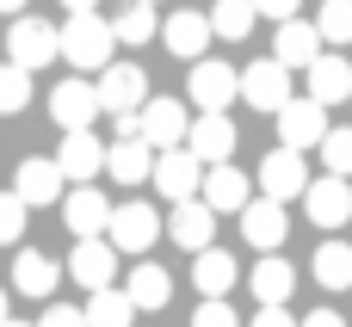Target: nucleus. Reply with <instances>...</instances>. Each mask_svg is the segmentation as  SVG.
<instances>
[{
	"label": "nucleus",
	"instance_id": "obj_1",
	"mask_svg": "<svg viewBox=\"0 0 352 327\" xmlns=\"http://www.w3.org/2000/svg\"><path fill=\"white\" fill-rule=\"evenodd\" d=\"M111 49H118V25L99 19V12H68L62 25V62L80 68V74H99L111 68Z\"/></svg>",
	"mask_w": 352,
	"mask_h": 327
},
{
	"label": "nucleus",
	"instance_id": "obj_2",
	"mask_svg": "<svg viewBox=\"0 0 352 327\" xmlns=\"http://www.w3.org/2000/svg\"><path fill=\"white\" fill-rule=\"evenodd\" d=\"M204 173H210V161H204L192 142H179V148H161V161H155V192H161L167 204H179V198H198V192H204Z\"/></svg>",
	"mask_w": 352,
	"mask_h": 327
},
{
	"label": "nucleus",
	"instance_id": "obj_3",
	"mask_svg": "<svg viewBox=\"0 0 352 327\" xmlns=\"http://www.w3.org/2000/svg\"><path fill=\"white\" fill-rule=\"evenodd\" d=\"M6 56L19 62V68H50L56 56H62V25H43V19H25L19 12V25H6Z\"/></svg>",
	"mask_w": 352,
	"mask_h": 327
},
{
	"label": "nucleus",
	"instance_id": "obj_4",
	"mask_svg": "<svg viewBox=\"0 0 352 327\" xmlns=\"http://www.w3.org/2000/svg\"><path fill=\"white\" fill-rule=\"evenodd\" d=\"M186 93H192V105H198V111H229V105L241 99V74H235L229 62L198 56V62H192V74H186Z\"/></svg>",
	"mask_w": 352,
	"mask_h": 327
},
{
	"label": "nucleus",
	"instance_id": "obj_5",
	"mask_svg": "<svg viewBox=\"0 0 352 327\" xmlns=\"http://www.w3.org/2000/svg\"><path fill=\"white\" fill-rule=\"evenodd\" d=\"M105 235L118 241V253H136V260H142V253H148V247L167 235V216H161L155 204H118Z\"/></svg>",
	"mask_w": 352,
	"mask_h": 327
},
{
	"label": "nucleus",
	"instance_id": "obj_6",
	"mask_svg": "<svg viewBox=\"0 0 352 327\" xmlns=\"http://www.w3.org/2000/svg\"><path fill=\"white\" fill-rule=\"evenodd\" d=\"M291 74H297V68H285L278 56H266V62L241 68V99H248L254 111H285V105H291Z\"/></svg>",
	"mask_w": 352,
	"mask_h": 327
},
{
	"label": "nucleus",
	"instance_id": "obj_7",
	"mask_svg": "<svg viewBox=\"0 0 352 327\" xmlns=\"http://www.w3.org/2000/svg\"><path fill=\"white\" fill-rule=\"evenodd\" d=\"M111 198L99 192V185H68V198H62V229L74 235V241H87V235H105L111 229Z\"/></svg>",
	"mask_w": 352,
	"mask_h": 327
},
{
	"label": "nucleus",
	"instance_id": "obj_8",
	"mask_svg": "<svg viewBox=\"0 0 352 327\" xmlns=\"http://www.w3.org/2000/svg\"><path fill=\"white\" fill-rule=\"evenodd\" d=\"M303 210H309L316 229H340V223H352V179H346V173H322V179H309Z\"/></svg>",
	"mask_w": 352,
	"mask_h": 327
},
{
	"label": "nucleus",
	"instance_id": "obj_9",
	"mask_svg": "<svg viewBox=\"0 0 352 327\" xmlns=\"http://www.w3.org/2000/svg\"><path fill=\"white\" fill-rule=\"evenodd\" d=\"M260 192L266 198H303L309 192V167H303V148H291V142H278L266 161H260Z\"/></svg>",
	"mask_w": 352,
	"mask_h": 327
},
{
	"label": "nucleus",
	"instance_id": "obj_10",
	"mask_svg": "<svg viewBox=\"0 0 352 327\" xmlns=\"http://www.w3.org/2000/svg\"><path fill=\"white\" fill-rule=\"evenodd\" d=\"M68 278L80 284V291H105L111 278H118V241L105 235H87V241H74V253H68Z\"/></svg>",
	"mask_w": 352,
	"mask_h": 327
},
{
	"label": "nucleus",
	"instance_id": "obj_11",
	"mask_svg": "<svg viewBox=\"0 0 352 327\" xmlns=\"http://www.w3.org/2000/svg\"><path fill=\"white\" fill-rule=\"evenodd\" d=\"M105 111V99H99V80H62L56 93H50V117L62 124V130H93V117Z\"/></svg>",
	"mask_w": 352,
	"mask_h": 327
},
{
	"label": "nucleus",
	"instance_id": "obj_12",
	"mask_svg": "<svg viewBox=\"0 0 352 327\" xmlns=\"http://www.w3.org/2000/svg\"><path fill=\"white\" fill-rule=\"evenodd\" d=\"M278 117V142H291V148H322V136H328V105L322 99H291L285 111H272Z\"/></svg>",
	"mask_w": 352,
	"mask_h": 327
},
{
	"label": "nucleus",
	"instance_id": "obj_13",
	"mask_svg": "<svg viewBox=\"0 0 352 327\" xmlns=\"http://www.w3.org/2000/svg\"><path fill=\"white\" fill-rule=\"evenodd\" d=\"M56 161H62V173H68L74 185H93V179L105 173L111 148H105L93 130H62V148H56Z\"/></svg>",
	"mask_w": 352,
	"mask_h": 327
},
{
	"label": "nucleus",
	"instance_id": "obj_14",
	"mask_svg": "<svg viewBox=\"0 0 352 327\" xmlns=\"http://www.w3.org/2000/svg\"><path fill=\"white\" fill-rule=\"evenodd\" d=\"M12 192H19L31 210H37V204H62V198H68V173H62V161H56V155H50V161H43V155H31V161L12 173Z\"/></svg>",
	"mask_w": 352,
	"mask_h": 327
},
{
	"label": "nucleus",
	"instance_id": "obj_15",
	"mask_svg": "<svg viewBox=\"0 0 352 327\" xmlns=\"http://www.w3.org/2000/svg\"><path fill=\"white\" fill-rule=\"evenodd\" d=\"M241 235H248V247H260V253H278L285 247V235H291V216H285V198H254L248 210H241Z\"/></svg>",
	"mask_w": 352,
	"mask_h": 327
},
{
	"label": "nucleus",
	"instance_id": "obj_16",
	"mask_svg": "<svg viewBox=\"0 0 352 327\" xmlns=\"http://www.w3.org/2000/svg\"><path fill=\"white\" fill-rule=\"evenodd\" d=\"M99 99H105L111 117L118 111H142L148 105V74L136 62H111V68H99Z\"/></svg>",
	"mask_w": 352,
	"mask_h": 327
},
{
	"label": "nucleus",
	"instance_id": "obj_17",
	"mask_svg": "<svg viewBox=\"0 0 352 327\" xmlns=\"http://www.w3.org/2000/svg\"><path fill=\"white\" fill-rule=\"evenodd\" d=\"M217 204H204V198H179L173 204V216H167V235L186 247V253H204L210 247V235H217Z\"/></svg>",
	"mask_w": 352,
	"mask_h": 327
},
{
	"label": "nucleus",
	"instance_id": "obj_18",
	"mask_svg": "<svg viewBox=\"0 0 352 327\" xmlns=\"http://www.w3.org/2000/svg\"><path fill=\"white\" fill-rule=\"evenodd\" d=\"M217 37V25H210V12H173V19H161V43L179 56V62H198L204 56V43Z\"/></svg>",
	"mask_w": 352,
	"mask_h": 327
},
{
	"label": "nucleus",
	"instance_id": "obj_19",
	"mask_svg": "<svg viewBox=\"0 0 352 327\" xmlns=\"http://www.w3.org/2000/svg\"><path fill=\"white\" fill-rule=\"evenodd\" d=\"M322 49H328V37H322V25H309V19H285L278 37H272V56H278L285 68H297V74H303Z\"/></svg>",
	"mask_w": 352,
	"mask_h": 327
},
{
	"label": "nucleus",
	"instance_id": "obj_20",
	"mask_svg": "<svg viewBox=\"0 0 352 327\" xmlns=\"http://www.w3.org/2000/svg\"><path fill=\"white\" fill-rule=\"evenodd\" d=\"M186 136H192L186 99H148V105H142V142H155V148H179Z\"/></svg>",
	"mask_w": 352,
	"mask_h": 327
},
{
	"label": "nucleus",
	"instance_id": "obj_21",
	"mask_svg": "<svg viewBox=\"0 0 352 327\" xmlns=\"http://www.w3.org/2000/svg\"><path fill=\"white\" fill-rule=\"evenodd\" d=\"M155 161H161V148H155V142H142V136H118V142H111L105 173H111L118 185H142V179H155Z\"/></svg>",
	"mask_w": 352,
	"mask_h": 327
},
{
	"label": "nucleus",
	"instance_id": "obj_22",
	"mask_svg": "<svg viewBox=\"0 0 352 327\" xmlns=\"http://www.w3.org/2000/svg\"><path fill=\"white\" fill-rule=\"evenodd\" d=\"M204 204H217L223 216H241L248 204H254V192H248V173L241 167H229V161H217L210 173H204V192H198Z\"/></svg>",
	"mask_w": 352,
	"mask_h": 327
},
{
	"label": "nucleus",
	"instance_id": "obj_23",
	"mask_svg": "<svg viewBox=\"0 0 352 327\" xmlns=\"http://www.w3.org/2000/svg\"><path fill=\"white\" fill-rule=\"evenodd\" d=\"M309 99H322V105H340V99H352V68H346V56H334V49H322L309 68Z\"/></svg>",
	"mask_w": 352,
	"mask_h": 327
},
{
	"label": "nucleus",
	"instance_id": "obj_24",
	"mask_svg": "<svg viewBox=\"0 0 352 327\" xmlns=\"http://www.w3.org/2000/svg\"><path fill=\"white\" fill-rule=\"evenodd\" d=\"M56 278H62V266L50 260V253H37V247H19V260H12V291L19 297H50L56 291Z\"/></svg>",
	"mask_w": 352,
	"mask_h": 327
},
{
	"label": "nucleus",
	"instance_id": "obj_25",
	"mask_svg": "<svg viewBox=\"0 0 352 327\" xmlns=\"http://www.w3.org/2000/svg\"><path fill=\"white\" fill-rule=\"evenodd\" d=\"M186 142L217 167V161H229V155H235V124H229L223 111H198V124H192V136H186Z\"/></svg>",
	"mask_w": 352,
	"mask_h": 327
},
{
	"label": "nucleus",
	"instance_id": "obj_26",
	"mask_svg": "<svg viewBox=\"0 0 352 327\" xmlns=\"http://www.w3.org/2000/svg\"><path fill=\"white\" fill-rule=\"evenodd\" d=\"M241 278V266H235V253H223V247H204V253H192V284L204 291V297H229V284Z\"/></svg>",
	"mask_w": 352,
	"mask_h": 327
},
{
	"label": "nucleus",
	"instance_id": "obj_27",
	"mask_svg": "<svg viewBox=\"0 0 352 327\" xmlns=\"http://www.w3.org/2000/svg\"><path fill=\"white\" fill-rule=\"evenodd\" d=\"M248 291H254V303H291V291H297V272H291V260L266 253V260L248 272Z\"/></svg>",
	"mask_w": 352,
	"mask_h": 327
},
{
	"label": "nucleus",
	"instance_id": "obj_28",
	"mask_svg": "<svg viewBox=\"0 0 352 327\" xmlns=\"http://www.w3.org/2000/svg\"><path fill=\"white\" fill-rule=\"evenodd\" d=\"M124 291L136 297V309H167V303H173V278H167V266H155V260H136V272L124 278Z\"/></svg>",
	"mask_w": 352,
	"mask_h": 327
},
{
	"label": "nucleus",
	"instance_id": "obj_29",
	"mask_svg": "<svg viewBox=\"0 0 352 327\" xmlns=\"http://www.w3.org/2000/svg\"><path fill=\"white\" fill-rule=\"evenodd\" d=\"M130 315H136V297L130 291H87V327H130Z\"/></svg>",
	"mask_w": 352,
	"mask_h": 327
},
{
	"label": "nucleus",
	"instance_id": "obj_30",
	"mask_svg": "<svg viewBox=\"0 0 352 327\" xmlns=\"http://www.w3.org/2000/svg\"><path fill=\"white\" fill-rule=\"evenodd\" d=\"M316 284L322 291H352V247L346 241H322L316 247Z\"/></svg>",
	"mask_w": 352,
	"mask_h": 327
},
{
	"label": "nucleus",
	"instance_id": "obj_31",
	"mask_svg": "<svg viewBox=\"0 0 352 327\" xmlns=\"http://www.w3.org/2000/svg\"><path fill=\"white\" fill-rule=\"evenodd\" d=\"M254 19H260V6H254V0H217V6H210L217 37H229V43H241V37L254 31Z\"/></svg>",
	"mask_w": 352,
	"mask_h": 327
},
{
	"label": "nucleus",
	"instance_id": "obj_32",
	"mask_svg": "<svg viewBox=\"0 0 352 327\" xmlns=\"http://www.w3.org/2000/svg\"><path fill=\"white\" fill-rule=\"evenodd\" d=\"M111 25H118V43H148V37L161 31V19H155V0H136V6H124Z\"/></svg>",
	"mask_w": 352,
	"mask_h": 327
},
{
	"label": "nucleus",
	"instance_id": "obj_33",
	"mask_svg": "<svg viewBox=\"0 0 352 327\" xmlns=\"http://www.w3.org/2000/svg\"><path fill=\"white\" fill-rule=\"evenodd\" d=\"M31 105V68H19L12 56L0 62V111H25Z\"/></svg>",
	"mask_w": 352,
	"mask_h": 327
},
{
	"label": "nucleus",
	"instance_id": "obj_34",
	"mask_svg": "<svg viewBox=\"0 0 352 327\" xmlns=\"http://www.w3.org/2000/svg\"><path fill=\"white\" fill-rule=\"evenodd\" d=\"M316 25H322V37H328V43H352V0H322Z\"/></svg>",
	"mask_w": 352,
	"mask_h": 327
},
{
	"label": "nucleus",
	"instance_id": "obj_35",
	"mask_svg": "<svg viewBox=\"0 0 352 327\" xmlns=\"http://www.w3.org/2000/svg\"><path fill=\"white\" fill-rule=\"evenodd\" d=\"M25 198L19 192H0V247H19V235H25Z\"/></svg>",
	"mask_w": 352,
	"mask_h": 327
},
{
	"label": "nucleus",
	"instance_id": "obj_36",
	"mask_svg": "<svg viewBox=\"0 0 352 327\" xmlns=\"http://www.w3.org/2000/svg\"><path fill=\"white\" fill-rule=\"evenodd\" d=\"M322 167H328V173H352V130L346 124L322 136Z\"/></svg>",
	"mask_w": 352,
	"mask_h": 327
},
{
	"label": "nucleus",
	"instance_id": "obj_37",
	"mask_svg": "<svg viewBox=\"0 0 352 327\" xmlns=\"http://www.w3.org/2000/svg\"><path fill=\"white\" fill-rule=\"evenodd\" d=\"M192 327H241V315H235L223 297H204V303L192 309Z\"/></svg>",
	"mask_w": 352,
	"mask_h": 327
},
{
	"label": "nucleus",
	"instance_id": "obj_38",
	"mask_svg": "<svg viewBox=\"0 0 352 327\" xmlns=\"http://www.w3.org/2000/svg\"><path fill=\"white\" fill-rule=\"evenodd\" d=\"M37 327H87V309H68V303H50Z\"/></svg>",
	"mask_w": 352,
	"mask_h": 327
},
{
	"label": "nucleus",
	"instance_id": "obj_39",
	"mask_svg": "<svg viewBox=\"0 0 352 327\" xmlns=\"http://www.w3.org/2000/svg\"><path fill=\"white\" fill-rule=\"evenodd\" d=\"M248 327H303V322H291V315H285V303H260V315H254Z\"/></svg>",
	"mask_w": 352,
	"mask_h": 327
},
{
	"label": "nucleus",
	"instance_id": "obj_40",
	"mask_svg": "<svg viewBox=\"0 0 352 327\" xmlns=\"http://www.w3.org/2000/svg\"><path fill=\"white\" fill-rule=\"evenodd\" d=\"M254 6H260V19H278V25H285V19H297L303 0H254Z\"/></svg>",
	"mask_w": 352,
	"mask_h": 327
},
{
	"label": "nucleus",
	"instance_id": "obj_41",
	"mask_svg": "<svg viewBox=\"0 0 352 327\" xmlns=\"http://www.w3.org/2000/svg\"><path fill=\"white\" fill-rule=\"evenodd\" d=\"M303 327H346L334 309H316V315H303Z\"/></svg>",
	"mask_w": 352,
	"mask_h": 327
},
{
	"label": "nucleus",
	"instance_id": "obj_42",
	"mask_svg": "<svg viewBox=\"0 0 352 327\" xmlns=\"http://www.w3.org/2000/svg\"><path fill=\"white\" fill-rule=\"evenodd\" d=\"M68 12H99V0H62Z\"/></svg>",
	"mask_w": 352,
	"mask_h": 327
},
{
	"label": "nucleus",
	"instance_id": "obj_43",
	"mask_svg": "<svg viewBox=\"0 0 352 327\" xmlns=\"http://www.w3.org/2000/svg\"><path fill=\"white\" fill-rule=\"evenodd\" d=\"M0 12H25V0H0Z\"/></svg>",
	"mask_w": 352,
	"mask_h": 327
},
{
	"label": "nucleus",
	"instance_id": "obj_44",
	"mask_svg": "<svg viewBox=\"0 0 352 327\" xmlns=\"http://www.w3.org/2000/svg\"><path fill=\"white\" fill-rule=\"evenodd\" d=\"M6 322H12V315H6V291H0V327H6Z\"/></svg>",
	"mask_w": 352,
	"mask_h": 327
},
{
	"label": "nucleus",
	"instance_id": "obj_45",
	"mask_svg": "<svg viewBox=\"0 0 352 327\" xmlns=\"http://www.w3.org/2000/svg\"><path fill=\"white\" fill-rule=\"evenodd\" d=\"M6 327H37V322H6Z\"/></svg>",
	"mask_w": 352,
	"mask_h": 327
},
{
	"label": "nucleus",
	"instance_id": "obj_46",
	"mask_svg": "<svg viewBox=\"0 0 352 327\" xmlns=\"http://www.w3.org/2000/svg\"><path fill=\"white\" fill-rule=\"evenodd\" d=\"M155 6H161V0H155Z\"/></svg>",
	"mask_w": 352,
	"mask_h": 327
}]
</instances>
